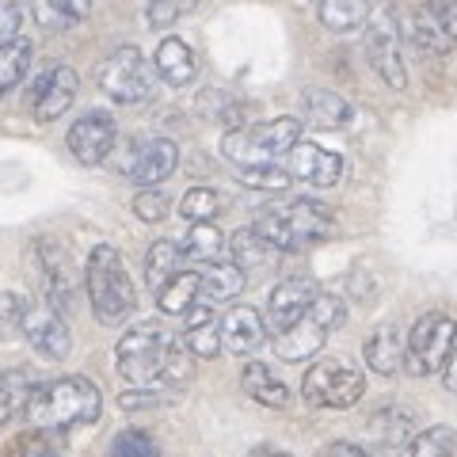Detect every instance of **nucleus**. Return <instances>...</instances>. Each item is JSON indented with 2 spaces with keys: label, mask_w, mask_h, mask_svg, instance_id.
<instances>
[{
  "label": "nucleus",
  "mask_w": 457,
  "mask_h": 457,
  "mask_svg": "<svg viewBox=\"0 0 457 457\" xmlns=\"http://www.w3.org/2000/svg\"><path fill=\"white\" fill-rule=\"evenodd\" d=\"M328 336H332V332H328V328L312 317V312H305L297 324H290L286 332L275 336V354L282 362H305V359H312V354L324 347Z\"/></svg>",
  "instance_id": "a211bd4d"
},
{
  "label": "nucleus",
  "mask_w": 457,
  "mask_h": 457,
  "mask_svg": "<svg viewBox=\"0 0 457 457\" xmlns=\"http://www.w3.org/2000/svg\"><path fill=\"white\" fill-rule=\"evenodd\" d=\"M221 213V195L210 187H191L187 195L179 198V218L183 221H213Z\"/></svg>",
  "instance_id": "e433bc0d"
},
{
  "label": "nucleus",
  "mask_w": 457,
  "mask_h": 457,
  "mask_svg": "<svg viewBox=\"0 0 457 457\" xmlns=\"http://www.w3.org/2000/svg\"><path fill=\"white\" fill-rule=\"evenodd\" d=\"M187 324H183V343L198 354V359H213L221 347V320H218V312H213V305H191L187 312Z\"/></svg>",
  "instance_id": "4be33fe9"
},
{
  "label": "nucleus",
  "mask_w": 457,
  "mask_h": 457,
  "mask_svg": "<svg viewBox=\"0 0 457 457\" xmlns=\"http://www.w3.org/2000/svg\"><path fill=\"white\" fill-rule=\"evenodd\" d=\"M453 453H457V431L446 423L427 427L408 446V457H453Z\"/></svg>",
  "instance_id": "72a5a7b5"
},
{
  "label": "nucleus",
  "mask_w": 457,
  "mask_h": 457,
  "mask_svg": "<svg viewBox=\"0 0 457 457\" xmlns=\"http://www.w3.org/2000/svg\"><path fill=\"white\" fill-rule=\"evenodd\" d=\"M23 309H27V302H23L20 294L0 290V336L23 332Z\"/></svg>",
  "instance_id": "a19ab883"
},
{
  "label": "nucleus",
  "mask_w": 457,
  "mask_h": 457,
  "mask_svg": "<svg viewBox=\"0 0 457 457\" xmlns=\"http://www.w3.org/2000/svg\"><path fill=\"white\" fill-rule=\"evenodd\" d=\"M77 88L80 80L69 65H46L42 73L31 80L27 88V99H31V111L38 122H54L77 104Z\"/></svg>",
  "instance_id": "9d476101"
},
{
  "label": "nucleus",
  "mask_w": 457,
  "mask_h": 457,
  "mask_svg": "<svg viewBox=\"0 0 457 457\" xmlns=\"http://www.w3.org/2000/svg\"><path fill=\"white\" fill-rule=\"evenodd\" d=\"M35 255H38V267H42V290H46V302L57 312H69V309H73V302H77L69 255L57 248V240H50V237L35 240Z\"/></svg>",
  "instance_id": "2eb2a0df"
},
{
  "label": "nucleus",
  "mask_w": 457,
  "mask_h": 457,
  "mask_svg": "<svg viewBox=\"0 0 457 457\" xmlns=\"http://www.w3.org/2000/svg\"><path fill=\"white\" fill-rule=\"evenodd\" d=\"M442 385H446L450 393H457V347H453V354H450L446 370H442Z\"/></svg>",
  "instance_id": "de8ad7c7"
},
{
  "label": "nucleus",
  "mask_w": 457,
  "mask_h": 457,
  "mask_svg": "<svg viewBox=\"0 0 457 457\" xmlns=\"http://www.w3.org/2000/svg\"><path fill=\"white\" fill-rule=\"evenodd\" d=\"M240 389L263 408H286L290 404V385H286L267 362H248L240 370Z\"/></svg>",
  "instance_id": "393cba45"
},
{
  "label": "nucleus",
  "mask_w": 457,
  "mask_h": 457,
  "mask_svg": "<svg viewBox=\"0 0 457 457\" xmlns=\"http://www.w3.org/2000/svg\"><path fill=\"white\" fill-rule=\"evenodd\" d=\"M195 359L198 354L179 339H171L168 343V354H164V370H161V381H168L171 389H179V385H187L195 378Z\"/></svg>",
  "instance_id": "f704fd0d"
},
{
  "label": "nucleus",
  "mask_w": 457,
  "mask_h": 457,
  "mask_svg": "<svg viewBox=\"0 0 457 457\" xmlns=\"http://www.w3.org/2000/svg\"><path fill=\"white\" fill-rule=\"evenodd\" d=\"M228 255H233V263H240L245 270H260L267 263H275L278 248L270 245V240H263L255 228H240V233H233V240H228Z\"/></svg>",
  "instance_id": "473e14b6"
},
{
  "label": "nucleus",
  "mask_w": 457,
  "mask_h": 457,
  "mask_svg": "<svg viewBox=\"0 0 457 457\" xmlns=\"http://www.w3.org/2000/svg\"><path fill=\"white\" fill-rule=\"evenodd\" d=\"M183 245H176V240H156V245L149 248L145 255V282H149V290L153 294H161L164 286L171 282L183 270Z\"/></svg>",
  "instance_id": "cd10ccee"
},
{
  "label": "nucleus",
  "mask_w": 457,
  "mask_h": 457,
  "mask_svg": "<svg viewBox=\"0 0 457 457\" xmlns=\"http://www.w3.org/2000/svg\"><path fill=\"white\" fill-rule=\"evenodd\" d=\"M252 228L263 240H270L278 252H302L309 245H317V240L332 237L336 218L317 198H290V203H282V206L260 210Z\"/></svg>",
  "instance_id": "f03ea898"
},
{
  "label": "nucleus",
  "mask_w": 457,
  "mask_h": 457,
  "mask_svg": "<svg viewBox=\"0 0 457 457\" xmlns=\"http://www.w3.org/2000/svg\"><path fill=\"white\" fill-rule=\"evenodd\" d=\"M38 385H42V378L35 374V370H27V366L0 370V427L12 423L20 411H27L31 396L38 393Z\"/></svg>",
  "instance_id": "5701e85b"
},
{
  "label": "nucleus",
  "mask_w": 457,
  "mask_h": 457,
  "mask_svg": "<svg viewBox=\"0 0 457 457\" xmlns=\"http://www.w3.org/2000/svg\"><path fill=\"white\" fill-rule=\"evenodd\" d=\"M179 168V145L168 137H149L134 145L130 153L119 161V171H126L134 183L141 187H156V183H164L171 171Z\"/></svg>",
  "instance_id": "9b49d317"
},
{
  "label": "nucleus",
  "mask_w": 457,
  "mask_h": 457,
  "mask_svg": "<svg viewBox=\"0 0 457 457\" xmlns=\"http://www.w3.org/2000/svg\"><path fill=\"white\" fill-rule=\"evenodd\" d=\"M92 0H35V23L46 31H73L88 20Z\"/></svg>",
  "instance_id": "c756f323"
},
{
  "label": "nucleus",
  "mask_w": 457,
  "mask_h": 457,
  "mask_svg": "<svg viewBox=\"0 0 457 457\" xmlns=\"http://www.w3.org/2000/svg\"><path fill=\"white\" fill-rule=\"evenodd\" d=\"M107 457H161V446L145 431H122L114 435Z\"/></svg>",
  "instance_id": "58836bf2"
},
{
  "label": "nucleus",
  "mask_w": 457,
  "mask_h": 457,
  "mask_svg": "<svg viewBox=\"0 0 457 457\" xmlns=\"http://www.w3.org/2000/svg\"><path fill=\"white\" fill-rule=\"evenodd\" d=\"M286 156H290V176L309 183V187H336V183L343 179V156L324 149V145L297 141Z\"/></svg>",
  "instance_id": "dca6fc26"
},
{
  "label": "nucleus",
  "mask_w": 457,
  "mask_h": 457,
  "mask_svg": "<svg viewBox=\"0 0 457 457\" xmlns=\"http://www.w3.org/2000/svg\"><path fill=\"white\" fill-rule=\"evenodd\" d=\"M423 12L442 35L457 42V0H423Z\"/></svg>",
  "instance_id": "79ce46f5"
},
{
  "label": "nucleus",
  "mask_w": 457,
  "mask_h": 457,
  "mask_svg": "<svg viewBox=\"0 0 457 457\" xmlns=\"http://www.w3.org/2000/svg\"><path fill=\"white\" fill-rule=\"evenodd\" d=\"M237 179L245 187H255V191H270L278 195L290 187V168H278V164H248V168H237Z\"/></svg>",
  "instance_id": "c9c22d12"
},
{
  "label": "nucleus",
  "mask_w": 457,
  "mask_h": 457,
  "mask_svg": "<svg viewBox=\"0 0 457 457\" xmlns=\"http://www.w3.org/2000/svg\"><path fill=\"white\" fill-rule=\"evenodd\" d=\"M168 210H171V203H168V195H164V191L145 187V191H137V195H134V213H137L141 221L156 225V221H164V218H168Z\"/></svg>",
  "instance_id": "ea45409f"
},
{
  "label": "nucleus",
  "mask_w": 457,
  "mask_h": 457,
  "mask_svg": "<svg viewBox=\"0 0 457 457\" xmlns=\"http://www.w3.org/2000/svg\"><path fill=\"white\" fill-rule=\"evenodd\" d=\"M168 332L161 324H134L130 332L119 339L114 347V362L119 374L130 385H153L164 370V354H168Z\"/></svg>",
  "instance_id": "0eeeda50"
},
{
  "label": "nucleus",
  "mask_w": 457,
  "mask_h": 457,
  "mask_svg": "<svg viewBox=\"0 0 457 457\" xmlns=\"http://www.w3.org/2000/svg\"><path fill=\"white\" fill-rule=\"evenodd\" d=\"M252 457H290V453H286V450H275V446H255Z\"/></svg>",
  "instance_id": "09e8293b"
},
{
  "label": "nucleus",
  "mask_w": 457,
  "mask_h": 457,
  "mask_svg": "<svg viewBox=\"0 0 457 457\" xmlns=\"http://www.w3.org/2000/svg\"><path fill=\"white\" fill-rule=\"evenodd\" d=\"M119 404H122L126 411H137V408H156V404H164V396H161V393H149V389H130V393L119 396Z\"/></svg>",
  "instance_id": "37998d69"
},
{
  "label": "nucleus",
  "mask_w": 457,
  "mask_h": 457,
  "mask_svg": "<svg viewBox=\"0 0 457 457\" xmlns=\"http://www.w3.org/2000/svg\"><path fill=\"white\" fill-rule=\"evenodd\" d=\"M99 411H104V393L92 378H57L38 385V393L31 396L23 420L35 431H69V427L80 423H96Z\"/></svg>",
  "instance_id": "f257e3e1"
},
{
  "label": "nucleus",
  "mask_w": 457,
  "mask_h": 457,
  "mask_svg": "<svg viewBox=\"0 0 457 457\" xmlns=\"http://www.w3.org/2000/svg\"><path fill=\"white\" fill-rule=\"evenodd\" d=\"M114 137H119V126H114L111 114L107 111H88L69 126V153H73L80 164L96 168V164L107 161V153L114 149Z\"/></svg>",
  "instance_id": "f8f14e48"
},
{
  "label": "nucleus",
  "mask_w": 457,
  "mask_h": 457,
  "mask_svg": "<svg viewBox=\"0 0 457 457\" xmlns=\"http://www.w3.org/2000/svg\"><path fill=\"white\" fill-rule=\"evenodd\" d=\"M317 282L305 278V275H294V278H282L275 290L267 297V328L270 332H286L290 324H297L309 312V305L317 302Z\"/></svg>",
  "instance_id": "ddd939ff"
},
{
  "label": "nucleus",
  "mask_w": 457,
  "mask_h": 457,
  "mask_svg": "<svg viewBox=\"0 0 457 457\" xmlns=\"http://www.w3.org/2000/svg\"><path fill=\"white\" fill-rule=\"evenodd\" d=\"M366 393L362 370L347 366L343 359H324L317 366H309V374L302 378V396L312 408H354Z\"/></svg>",
  "instance_id": "1a4fd4ad"
},
{
  "label": "nucleus",
  "mask_w": 457,
  "mask_h": 457,
  "mask_svg": "<svg viewBox=\"0 0 457 457\" xmlns=\"http://www.w3.org/2000/svg\"><path fill=\"white\" fill-rule=\"evenodd\" d=\"M328 457H370L362 446H354V442H332L328 446Z\"/></svg>",
  "instance_id": "49530a36"
},
{
  "label": "nucleus",
  "mask_w": 457,
  "mask_h": 457,
  "mask_svg": "<svg viewBox=\"0 0 457 457\" xmlns=\"http://www.w3.org/2000/svg\"><path fill=\"white\" fill-rule=\"evenodd\" d=\"M179 245H183V255H187L191 263H218L228 248V240L213 221H195Z\"/></svg>",
  "instance_id": "c85d7f7f"
},
{
  "label": "nucleus",
  "mask_w": 457,
  "mask_h": 457,
  "mask_svg": "<svg viewBox=\"0 0 457 457\" xmlns=\"http://www.w3.org/2000/svg\"><path fill=\"white\" fill-rule=\"evenodd\" d=\"M302 141V122L282 114L260 126H237L221 137V153L233 168H248V164H275L278 156L290 153Z\"/></svg>",
  "instance_id": "20e7f679"
},
{
  "label": "nucleus",
  "mask_w": 457,
  "mask_h": 457,
  "mask_svg": "<svg viewBox=\"0 0 457 457\" xmlns=\"http://www.w3.org/2000/svg\"><path fill=\"white\" fill-rule=\"evenodd\" d=\"M245 282H248V270L233 263V260H218V263H206L203 270V297L206 302H233V297L245 290Z\"/></svg>",
  "instance_id": "bb28decb"
},
{
  "label": "nucleus",
  "mask_w": 457,
  "mask_h": 457,
  "mask_svg": "<svg viewBox=\"0 0 457 457\" xmlns=\"http://www.w3.org/2000/svg\"><path fill=\"white\" fill-rule=\"evenodd\" d=\"M84 282H88V297L99 324H122L137 309L134 282L126 275L119 248L96 245L88 255V267H84Z\"/></svg>",
  "instance_id": "7ed1b4c3"
},
{
  "label": "nucleus",
  "mask_w": 457,
  "mask_h": 457,
  "mask_svg": "<svg viewBox=\"0 0 457 457\" xmlns=\"http://www.w3.org/2000/svg\"><path fill=\"white\" fill-rule=\"evenodd\" d=\"M191 8H198V0H149V8H145V23H149V27H156V31H164V27L179 23Z\"/></svg>",
  "instance_id": "4c0bfd02"
},
{
  "label": "nucleus",
  "mask_w": 457,
  "mask_h": 457,
  "mask_svg": "<svg viewBox=\"0 0 457 457\" xmlns=\"http://www.w3.org/2000/svg\"><path fill=\"white\" fill-rule=\"evenodd\" d=\"M12 457H57L50 446H42V442H31V438H23L16 450H12Z\"/></svg>",
  "instance_id": "a18cd8bd"
},
{
  "label": "nucleus",
  "mask_w": 457,
  "mask_h": 457,
  "mask_svg": "<svg viewBox=\"0 0 457 457\" xmlns=\"http://www.w3.org/2000/svg\"><path fill=\"white\" fill-rule=\"evenodd\" d=\"M198 297H203V275H198V270H179V275L156 294V305H161V312H168V317H183Z\"/></svg>",
  "instance_id": "7c9ffc66"
},
{
  "label": "nucleus",
  "mask_w": 457,
  "mask_h": 457,
  "mask_svg": "<svg viewBox=\"0 0 457 457\" xmlns=\"http://www.w3.org/2000/svg\"><path fill=\"white\" fill-rule=\"evenodd\" d=\"M153 65H156V77H161L164 84H171V88H183V84H191V80H195V73H198L195 50H191L183 38H176V35L161 38V46H156Z\"/></svg>",
  "instance_id": "412c9836"
},
{
  "label": "nucleus",
  "mask_w": 457,
  "mask_h": 457,
  "mask_svg": "<svg viewBox=\"0 0 457 457\" xmlns=\"http://www.w3.org/2000/svg\"><path fill=\"white\" fill-rule=\"evenodd\" d=\"M366 427L385 450H400V446H411V438L420 435V416L404 404H385L370 416Z\"/></svg>",
  "instance_id": "6ab92c4d"
},
{
  "label": "nucleus",
  "mask_w": 457,
  "mask_h": 457,
  "mask_svg": "<svg viewBox=\"0 0 457 457\" xmlns=\"http://www.w3.org/2000/svg\"><path fill=\"white\" fill-rule=\"evenodd\" d=\"M312 8H317V20L328 27V31L347 35V31H359L366 23L374 0H312Z\"/></svg>",
  "instance_id": "a878e982"
},
{
  "label": "nucleus",
  "mask_w": 457,
  "mask_h": 457,
  "mask_svg": "<svg viewBox=\"0 0 457 457\" xmlns=\"http://www.w3.org/2000/svg\"><path fill=\"white\" fill-rule=\"evenodd\" d=\"M20 8H16V0H0V38H16L20 31Z\"/></svg>",
  "instance_id": "c03bdc74"
},
{
  "label": "nucleus",
  "mask_w": 457,
  "mask_h": 457,
  "mask_svg": "<svg viewBox=\"0 0 457 457\" xmlns=\"http://www.w3.org/2000/svg\"><path fill=\"white\" fill-rule=\"evenodd\" d=\"M23 336L38 354H46L50 362H62L69 354V347H73L69 328H65L62 312H57L54 305H35V302L27 305L23 309Z\"/></svg>",
  "instance_id": "4468645a"
},
{
  "label": "nucleus",
  "mask_w": 457,
  "mask_h": 457,
  "mask_svg": "<svg viewBox=\"0 0 457 457\" xmlns=\"http://www.w3.org/2000/svg\"><path fill=\"white\" fill-rule=\"evenodd\" d=\"M302 111H305V122L317 126V130H343L354 119V107L339 92H328V88H309L302 96Z\"/></svg>",
  "instance_id": "aec40b11"
},
{
  "label": "nucleus",
  "mask_w": 457,
  "mask_h": 457,
  "mask_svg": "<svg viewBox=\"0 0 457 457\" xmlns=\"http://www.w3.org/2000/svg\"><path fill=\"white\" fill-rule=\"evenodd\" d=\"M453 347H457V324L450 312L438 309L423 312L404 339V370L411 378H435L446 370Z\"/></svg>",
  "instance_id": "423d86ee"
},
{
  "label": "nucleus",
  "mask_w": 457,
  "mask_h": 457,
  "mask_svg": "<svg viewBox=\"0 0 457 457\" xmlns=\"http://www.w3.org/2000/svg\"><path fill=\"white\" fill-rule=\"evenodd\" d=\"M366 31V57L378 69V77L389 84L393 92L408 88V62H404V27H400L393 0H374L370 16L362 23Z\"/></svg>",
  "instance_id": "39448f33"
},
{
  "label": "nucleus",
  "mask_w": 457,
  "mask_h": 457,
  "mask_svg": "<svg viewBox=\"0 0 457 457\" xmlns=\"http://www.w3.org/2000/svg\"><path fill=\"white\" fill-rule=\"evenodd\" d=\"M366 366L374 370V374L381 378H393L400 366H404V339H400L396 332V324H378L374 332L366 336Z\"/></svg>",
  "instance_id": "b1692460"
},
{
  "label": "nucleus",
  "mask_w": 457,
  "mask_h": 457,
  "mask_svg": "<svg viewBox=\"0 0 457 457\" xmlns=\"http://www.w3.org/2000/svg\"><path fill=\"white\" fill-rule=\"evenodd\" d=\"M267 339V317H260L252 305H233L221 317V347L228 354H252Z\"/></svg>",
  "instance_id": "f3484780"
},
{
  "label": "nucleus",
  "mask_w": 457,
  "mask_h": 457,
  "mask_svg": "<svg viewBox=\"0 0 457 457\" xmlns=\"http://www.w3.org/2000/svg\"><path fill=\"white\" fill-rule=\"evenodd\" d=\"M31 69V42L27 38H0V99L12 88H20V80Z\"/></svg>",
  "instance_id": "2f4dec72"
},
{
  "label": "nucleus",
  "mask_w": 457,
  "mask_h": 457,
  "mask_svg": "<svg viewBox=\"0 0 457 457\" xmlns=\"http://www.w3.org/2000/svg\"><path fill=\"white\" fill-rule=\"evenodd\" d=\"M96 80L114 104H145L156 88V65H149L137 46H119L99 65Z\"/></svg>",
  "instance_id": "6e6552de"
}]
</instances>
